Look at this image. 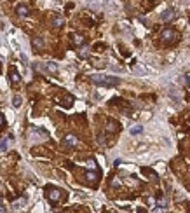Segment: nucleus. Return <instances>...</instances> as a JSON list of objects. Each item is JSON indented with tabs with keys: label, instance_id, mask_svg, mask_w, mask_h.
Instances as JSON below:
<instances>
[{
	"label": "nucleus",
	"instance_id": "18",
	"mask_svg": "<svg viewBox=\"0 0 190 213\" xmlns=\"http://www.w3.org/2000/svg\"><path fill=\"white\" fill-rule=\"evenodd\" d=\"M141 133V126H134V128H131V135H140Z\"/></svg>",
	"mask_w": 190,
	"mask_h": 213
},
{
	"label": "nucleus",
	"instance_id": "12",
	"mask_svg": "<svg viewBox=\"0 0 190 213\" xmlns=\"http://www.w3.org/2000/svg\"><path fill=\"white\" fill-rule=\"evenodd\" d=\"M45 70L49 72V73H58V65L49 61V63H45Z\"/></svg>",
	"mask_w": 190,
	"mask_h": 213
},
{
	"label": "nucleus",
	"instance_id": "11",
	"mask_svg": "<svg viewBox=\"0 0 190 213\" xmlns=\"http://www.w3.org/2000/svg\"><path fill=\"white\" fill-rule=\"evenodd\" d=\"M44 46H45V44H44L42 37H35V39H33V47H35V49H44Z\"/></svg>",
	"mask_w": 190,
	"mask_h": 213
},
{
	"label": "nucleus",
	"instance_id": "20",
	"mask_svg": "<svg viewBox=\"0 0 190 213\" xmlns=\"http://www.w3.org/2000/svg\"><path fill=\"white\" fill-rule=\"evenodd\" d=\"M4 122H5V119H4V115L0 114V128H2V126H4Z\"/></svg>",
	"mask_w": 190,
	"mask_h": 213
},
{
	"label": "nucleus",
	"instance_id": "15",
	"mask_svg": "<svg viewBox=\"0 0 190 213\" xmlns=\"http://www.w3.org/2000/svg\"><path fill=\"white\" fill-rule=\"evenodd\" d=\"M110 185H112V187H120V180L117 177H113L112 182H110Z\"/></svg>",
	"mask_w": 190,
	"mask_h": 213
},
{
	"label": "nucleus",
	"instance_id": "24",
	"mask_svg": "<svg viewBox=\"0 0 190 213\" xmlns=\"http://www.w3.org/2000/svg\"><path fill=\"white\" fill-rule=\"evenodd\" d=\"M5 211V208H4V206H0V213H4Z\"/></svg>",
	"mask_w": 190,
	"mask_h": 213
},
{
	"label": "nucleus",
	"instance_id": "21",
	"mask_svg": "<svg viewBox=\"0 0 190 213\" xmlns=\"http://www.w3.org/2000/svg\"><path fill=\"white\" fill-rule=\"evenodd\" d=\"M147 201H148V205H154V203H155V199H154V198H148Z\"/></svg>",
	"mask_w": 190,
	"mask_h": 213
},
{
	"label": "nucleus",
	"instance_id": "4",
	"mask_svg": "<svg viewBox=\"0 0 190 213\" xmlns=\"http://www.w3.org/2000/svg\"><path fill=\"white\" fill-rule=\"evenodd\" d=\"M63 145L65 147H68V149H73V147H77L78 145V138L75 135H66L63 140Z\"/></svg>",
	"mask_w": 190,
	"mask_h": 213
},
{
	"label": "nucleus",
	"instance_id": "17",
	"mask_svg": "<svg viewBox=\"0 0 190 213\" xmlns=\"http://www.w3.org/2000/svg\"><path fill=\"white\" fill-rule=\"evenodd\" d=\"M21 101H23L21 96H14V100H12V105H14V106H19V105H21Z\"/></svg>",
	"mask_w": 190,
	"mask_h": 213
},
{
	"label": "nucleus",
	"instance_id": "7",
	"mask_svg": "<svg viewBox=\"0 0 190 213\" xmlns=\"http://www.w3.org/2000/svg\"><path fill=\"white\" fill-rule=\"evenodd\" d=\"M16 12H18V14L21 16V18H26V16L30 14V9L26 7V5H23V4H19V5L16 7Z\"/></svg>",
	"mask_w": 190,
	"mask_h": 213
},
{
	"label": "nucleus",
	"instance_id": "5",
	"mask_svg": "<svg viewBox=\"0 0 190 213\" xmlns=\"http://www.w3.org/2000/svg\"><path fill=\"white\" fill-rule=\"evenodd\" d=\"M105 131L106 133H115V131H119V122L110 119V121L105 124Z\"/></svg>",
	"mask_w": 190,
	"mask_h": 213
},
{
	"label": "nucleus",
	"instance_id": "9",
	"mask_svg": "<svg viewBox=\"0 0 190 213\" xmlns=\"http://www.w3.org/2000/svg\"><path fill=\"white\" fill-rule=\"evenodd\" d=\"M72 40H73L75 46H82V44L85 42V37L80 35V33H73V35H72Z\"/></svg>",
	"mask_w": 190,
	"mask_h": 213
},
{
	"label": "nucleus",
	"instance_id": "22",
	"mask_svg": "<svg viewBox=\"0 0 190 213\" xmlns=\"http://www.w3.org/2000/svg\"><path fill=\"white\" fill-rule=\"evenodd\" d=\"M159 206H162V208H164V206H166V199H162V201H159Z\"/></svg>",
	"mask_w": 190,
	"mask_h": 213
},
{
	"label": "nucleus",
	"instance_id": "13",
	"mask_svg": "<svg viewBox=\"0 0 190 213\" xmlns=\"http://www.w3.org/2000/svg\"><path fill=\"white\" fill-rule=\"evenodd\" d=\"M11 82H12V84H19V82H21V77H19V73L16 70L11 72Z\"/></svg>",
	"mask_w": 190,
	"mask_h": 213
},
{
	"label": "nucleus",
	"instance_id": "14",
	"mask_svg": "<svg viewBox=\"0 0 190 213\" xmlns=\"http://www.w3.org/2000/svg\"><path fill=\"white\" fill-rule=\"evenodd\" d=\"M141 171H143L145 175H148V177H150V178H154V180H155V178H157V173H154V171H152V170H147V168H143V170H141Z\"/></svg>",
	"mask_w": 190,
	"mask_h": 213
},
{
	"label": "nucleus",
	"instance_id": "1",
	"mask_svg": "<svg viewBox=\"0 0 190 213\" xmlns=\"http://www.w3.org/2000/svg\"><path fill=\"white\" fill-rule=\"evenodd\" d=\"M92 84L96 86H106V87H112V86H119V79L117 77H112V75H101V73H94L89 77Z\"/></svg>",
	"mask_w": 190,
	"mask_h": 213
},
{
	"label": "nucleus",
	"instance_id": "2",
	"mask_svg": "<svg viewBox=\"0 0 190 213\" xmlns=\"http://www.w3.org/2000/svg\"><path fill=\"white\" fill-rule=\"evenodd\" d=\"M161 39L164 40V42H173V40H178V33H176L175 30H162L161 32Z\"/></svg>",
	"mask_w": 190,
	"mask_h": 213
},
{
	"label": "nucleus",
	"instance_id": "8",
	"mask_svg": "<svg viewBox=\"0 0 190 213\" xmlns=\"http://www.w3.org/2000/svg\"><path fill=\"white\" fill-rule=\"evenodd\" d=\"M171 18H175V9H166V11L161 14V19H162V21H169Z\"/></svg>",
	"mask_w": 190,
	"mask_h": 213
},
{
	"label": "nucleus",
	"instance_id": "23",
	"mask_svg": "<svg viewBox=\"0 0 190 213\" xmlns=\"http://www.w3.org/2000/svg\"><path fill=\"white\" fill-rule=\"evenodd\" d=\"M185 79H187V84L190 86V75H187V77H185Z\"/></svg>",
	"mask_w": 190,
	"mask_h": 213
},
{
	"label": "nucleus",
	"instance_id": "16",
	"mask_svg": "<svg viewBox=\"0 0 190 213\" xmlns=\"http://www.w3.org/2000/svg\"><path fill=\"white\" fill-rule=\"evenodd\" d=\"M85 164H87L91 170H96V161H94V159H87V163Z\"/></svg>",
	"mask_w": 190,
	"mask_h": 213
},
{
	"label": "nucleus",
	"instance_id": "25",
	"mask_svg": "<svg viewBox=\"0 0 190 213\" xmlns=\"http://www.w3.org/2000/svg\"><path fill=\"white\" fill-rule=\"evenodd\" d=\"M0 203H2V199H0Z\"/></svg>",
	"mask_w": 190,
	"mask_h": 213
},
{
	"label": "nucleus",
	"instance_id": "10",
	"mask_svg": "<svg viewBox=\"0 0 190 213\" xmlns=\"http://www.w3.org/2000/svg\"><path fill=\"white\" fill-rule=\"evenodd\" d=\"M63 25H65V19L61 16H54V18H52V26H54V28H61Z\"/></svg>",
	"mask_w": 190,
	"mask_h": 213
},
{
	"label": "nucleus",
	"instance_id": "6",
	"mask_svg": "<svg viewBox=\"0 0 190 213\" xmlns=\"http://www.w3.org/2000/svg\"><path fill=\"white\" fill-rule=\"evenodd\" d=\"M84 178L87 180V182H91V184H96L99 177H98V173H96V171H85Z\"/></svg>",
	"mask_w": 190,
	"mask_h": 213
},
{
	"label": "nucleus",
	"instance_id": "19",
	"mask_svg": "<svg viewBox=\"0 0 190 213\" xmlns=\"http://www.w3.org/2000/svg\"><path fill=\"white\" fill-rule=\"evenodd\" d=\"M7 149V140H2L0 142V150H5Z\"/></svg>",
	"mask_w": 190,
	"mask_h": 213
},
{
	"label": "nucleus",
	"instance_id": "3",
	"mask_svg": "<svg viewBox=\"0 0 190 213\" xmlns=\"http://www.w3.org/2000/svg\"><path fill=\"white\" fill-rule=\"evenodd\" d=\"M47 199H49L51 203H58L61 199V191L59 189H54V187L47 189Z\"/></svg>",
	"mask_w": 190,
	"mask_h": 213
}]
</instances>
